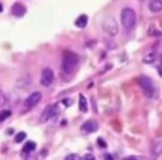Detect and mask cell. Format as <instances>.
<instances>
[{"label":"cell","instance_id":"6da1fadb","mask_svg":"<svg viewBox=\"0 0 162 160\" xmlns=\"http://www.w3.org/2000/svg\"><path fill=\"white\" fill-rule=\"evenodd\" d=\"M78 62H79V57L77 53H72V51H66L63 53L62 61H61V70L63 74L70 75L76 69Z\"/></svg>","mask_w":162,"mask_h":160},{"label":"cell","instance_id":"3957f363","mask_svg":"<svg viewBox=\"0 0 162 160\" xmlns=\"http://www.w3.org/2000/svg\"><path fill=\"white\" fill-rule=\"evenodd\" d=\"M138 83L141 87V89L143 90L144 95H146L148 98H151L154 99L157 97L158 90L157 87L154 85V82L152 81L151 78L147 77V76H141L139 79H138Z\"/></svg>","mask_w":162,"mask_h":160},{"label":"cell","instance_id":"e0dca14e","mask_svg":"<svg viewBox=\"0 0 162 160\" xmlns=\"http://www.w3.org/2000/svg\"><path fill=\"white\" fill-rule=\"evenodd\" d=\"M10 116H11V111L10 110H2L1 112H0V122L7 120V119H8Z\"/></svg>","mask_w":162,"mask_h":160},{"label":"cell","instance_id":"52a82bcc","mask_svg":"<svg viewBox=\"0 0 162 160\" xmlns=\"http://www.w3.org/2000/svg\"><path fill=\"white\" fill-rule=\"evenodd\" d=\"M41 92H39V91H36V92H33L31 94L30 96L28 97L27 99L25 101V106L27 108H32L35 107L36 105H38L40 100H41Z\"/></svg>","mask_w":162,"mask_h":160},{"label":"cell","instance_id":"7a4b0ae2","mask_svg":"<svg viewBox=\"0 0 162 160\" xmlns=\"http://www.w3.org/2000/svg\"><path fill=\"white\" fill-rule=\"evenodd\" d=\"M120 20L122 26H123L127 31L133 30V28L135 27V23H137L135 11L132 8H123L121 10Z\"/></svg>","mask_w":162,"mask_h":160},{"label":"cell","instance_id":"5bb4252c","mask_svg":"<svg viewBox=\"0 0 162 160\" xmlns=\"http://www.w3.org/2000/svg\"><path fill=\"white\" fill-rule=\"evenodd\" d=\"M156 59H157V53L154 51H151V53H148L147 55H144L142 60L144 64H152Z\"/></svg>","mask_w":162,"mask_h":160},{"label":"cell","instance_id":"ac0fdd59","mask_svg":"<svg viewBox=\"0 0 162 160\" xmlns=\"http://www.w3.org/2000/svg\"><path fill=\"white\" fill-rule=\"evenodd\" d=\"M148 33H149V36H153V37H159L160 35H161V32H160V31H158L154 27H150Z\"/></svg>","mask_w":162,"mask_h":160},{"label":"cell","instance_id":"8992f818","mask_svg":"<svg viewBox=\"0 0 162 160\" xmlns=\"http://www.w3.org/2000/svg\"><path fill=\"white\" fill-rule=\"evenodd\" d=\"M58 106L57 105H52V106H48L47 108H44V111L40 115V122H47L49 121L50 119L53 118L57 113V109Z\"/></svg>","mask_w":162,"mask_h":160},{"label":"cell","instance_id":"603a6c76","mask_svg":"<svg viewBox=\"0 0 162 160\" xmlns=\"http://www.w3.org/2000/svg\"><path fill=\"white\" fill-rule=\"evenodd\" d=\"M130 159H133V160H137V159H143L142 157H137V156H130V157H126L124 160H130Z\"/></svg>","mask_w":162,"mask_h":160},{"label":"cell","instance_id":"d4e9b609","mask_svg":"<svg viewBox=\"0 0 162 160\" xmlns=\"http://www.w3.org/2000/svg\"><path fill=\"white\" fill-rule=\"evenodd\" d=\"M105 158L106 159H113L112 156H110V155H105Z\"/></svg>","mask_w":162,"mask_h":160},{"label":"cell","instance_id":"4fadbf2b","mask_svg":"<svg viewBox=\"0 0 162 160\" xmlns=\"http://www.w3.org/2000/svg\"><path fill=\"white\" fill-rule=\"evenodd\" d=\"M79 109L82 112L88 111V102H87V99H85V97L82 94L79 95Z\"/></svg>","mask_w":162,"mask_h":160},{"label":"cell","instance_id":"9c48e42d","mask_svg":"<svg viewBox=\"0 0 162 160\" xmlns=\"http://www.w3.org/2000/svg\"><path fill=\"white\" fill-rule=\"evenodd\" d=\"M26 11H27V9H26V7L22 3L20 2H16L12 5V7H11V14L14 15L15 17H23L26 15Z\"/></svg>","mask_w":162,"mask_h":160},{"label":"cell","instance_id":"7402d4cb","mask_svg":"<svg viewBox=\"0 0 162 160\" xmlns=\"http://www.w3.org/2000/svg\"><path fill=\"white\" fill-rule=\"evenodd\" d=\"M106 44H107V47L109 48V49H114L115 48V46H117V44H115V42H113V41H111V40H109V41H106Z\"/></svg>","mask_w":162,"mask_h":160},{"label":"cell","instance_id":"cb8c5ba5","mask_svg":"<svg viewBox=\"0 0 162 160\" xmlns=\"http://www.w3.org/2000/svg\"><path fill=\"white\" fill-rule=\"evenodd\" d=\"M83 159H85V160H87V159H92V160H94V159H96V158H94V156H92V155H89V154H88V155H85V157H83Z\"/></svg>","mask_w":162,"mask_h":160},{"label":"cell","instance_id":"ffe728a7","mask_svg":"<svg viewBox=\"0 0 162 160\" xmlns=\"http://www.w3.org/2000/svg\"><path fill=\"white\" fill-rule=\"evenodd\" d=\"M67 160H79L80 157L78 155H74V154H72V155H69L66 157Z\"/></svg>","mask_w":162,"mask_h":160},{"label":"cell","instance_id":"7c38bea8","mask_svg":"<svg viewBox=\"0 0 162 160\" xmlns=\"http://www.w3.org/2000/svg\"><path fill=\"white\" fill-rule=\"evenodd\" d=\"M36 142L35 141H27L25 144V146L22 147V154H30L33 150L36 149Z\"/></svg>","mask_w":162,"mask_h":160},{"label":"cell","instance_id":"30bf717a","mask_svg":"<svg viewBox=\"0 0 162 160\" xmlns=\"http://www.w3.org/2000/svg\"><path fill=\"white\" fill-rule=\"evenodd\" d=\"M149 9L154 14L160 12L162 10V1L161 0H151V2L149 3Z\"/></svg>","mask_w":162,"mask_h":160},{"label":"cell","instance_id":"2e32d148","mask_svg":"<svg viewBox=\"0 0 162 160\" xmlns=\"http://www.w3.org/2000/svg\"><path fill=\"white\" fill-rule=\"evenodd\" d=\"M26 133H23V131H21V133H18L16 136H15V141H16L17 144H20V142H22V141L26 139Z\"/></svg>","mask_w":162,"mask_h":160},{"label":"cell","instance_id":"44dd1931","mask_svg":"<svg viewBox=\"0 0 162 160\" xmlns=\"http://www.w3.org/2000/svg\"><path fill=\"white\" fill-rule=\"evenodd\" d=\"M6 103V96L2 94V91H0V107Z\"/></svg>","mask_w":162,"mask_h":160},{"label":"cell","instance_id":"277c9868","mask_svg":"<svg viewBox=\"0 0 162 160\" xmlns=\"http://www.w3.org/2000/svg\"><path fill=\"white\" fill-rule=\"evenodd\" d=\"M102 29L107 35L111 37H114L119 32V26L118 22L115 21L113 17H107L102 21Z\"/></svg>","mask_w":162,"mask_h":160},{"label":"cell","instance_id":"5b68a950","mask_svg":"<svg viewBox=\"0 0 162 160\" xmlns=\"http://www.w3.org/2000/svg\"><path fill=\"white\" fill-rule=\"evenodd\" d=\"M53 71L50 68H44L41 72V77H40V83H41L44 87H49V86L52 85L53 82Z\"/></svg>","mask_w":162,"mask_h":160},{"label":"cell","instance_id":"9a60e30c","mask_svg":"<svg viewBox=\"0 0 162 160\" xmlns=\"http://www.w3.org/2000/svg\"><path fill=\"white\" fill-rule=\"evenodd\" d=\"M162 152V144L161 141H157L154 142L153 146H152V154L154 156H160Z\"/></svg>","mask_w":162,"mask_h":160},{"label":"cell","instance_id":"484cf974","mask_svg":"<svg viewBox=\"0 0 162 160\" xmlns=\"http://www.w3.org/2000/svg\"><path fill=\"white\" fill-rule=\"evenodd\" d=\"M14 133V129H8L7 130V133Z\"/></svg>","mask_w":162,"mask_h":160},{"label":"cell","instance_id":"ba28073f","mask_svg":"<svg viewBox=\"0 0 162 160\" xmlns=\"http://www.w3.org/2000/svg\"><path fill=\"white\" fill-rule=\"evenodd\" d=\"M99 126H98V122L93 119H90V120H87L85 124L81 126V130L83 133H96L98 130Z\"/></svg>","mask_w":162,"mask_h":160},{"label":"cell","instance_id":"8fae6325","mask_svg":"<svg viewBox=\"0 0 162 160\" xmlns=\"http://www.w3.org/2000/svg\"><path fill=\"white\" fill-rule=\"evenodd\" d=\"M88 23V16L87 15H81L76 19L74 21V25L77 26L78 28H85Z\"/></svg>","mask_w":162,"mask_h":160},{"label":"cell","instance_id":"4316f807","mask_svg":"<svg viewBox=\"0 0 162 160\" xmlns=\"http://www.w3.org/2000/svg\"><path fill=\"white\" fill-rule=\"evenodd\" d=\"M2 10H3V6H2V3L0 2V12H1Z\"/></svg>","mask_w":162,"mask_h":160},{"label":"cell","instance_id":"d6986e66","mask_svg":"<svg viewBox=\"0 0 162 160\" xmlns=\"http://www.w3.org/2000/svg\"><path fill=\"white\" fill-rule=\"evenodd\" d=\"M98 146L100 148H107V142L102 138H98Z\"/></svg>","mask_w":162,"mask_h":160}]
</instances>
